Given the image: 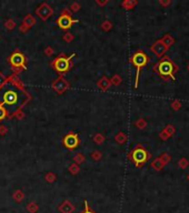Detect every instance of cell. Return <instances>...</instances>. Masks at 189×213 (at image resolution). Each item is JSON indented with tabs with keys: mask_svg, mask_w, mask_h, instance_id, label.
Listing matches in <instances>:
<instances>
[{
	"mask_svg": "<svg viewBox=\"0 0 189 213\" xmlns=\"http://www.w3.org/2000/svg\"><path fill=\"white\" fill-rule=\"evenodd\" d=\"M96 3H97V5H99V6H105L106 3H108V1H99V0H97V1H96Z\"/></svg>",
	"mask_w": 189,
	"mask_h": 213,
	"instance_id": "cell-35",
	"label": "cell"
},
{
	"mask_svg": "<svg viewBox=\"0 0 189 213\" xmlns=\"http://www.w3.org/2000/svg\"><path fill=\"white\" fill-rule=\"evenodd\" d=\"M101 29L103 30H105V31H108V30H110L111 29V23H110V21H103V23H101Z\"/></svg>",
	"mask_w": 189,
	"mask_h": 213,
	"instance_id": "cell-27",
	"label": "cell"
},
{
	"mask_svg": "<svg viewBox=\"0 0 189 213\" xmlns=\"http://www.w3.org/2000/svg\"><path fill=\"white\" fill-rule=\"evenodd\" d=\"M110 79H108L107 77H101L100 78V80L97 82V87L101 90V91H107L109 88H110Z\"/></svg>",
	"mask_w": 189,
	"mask_h": 213,
	"instance_id": "cell-12",
	"label": "cell"
},
{
	"mask_svg": "<svg viewBox=\"0 0 189 213\" xmlns=\"http://www.w3.org/2000/svg\"><path fill=\"white\" fill-rule=\"evenodd\" d=\"M5 27L8 29V30H12L15 27H16V22L14 21L12 19H8L5 21Z\"/></svg>",
	"mask_w": 189,
	"mask_h": 213,
	"instance_id": "cell-19",
	"label": "cell"
},
{
	"mask_svg": "<svg viewBox=\"0 0 189 213\" xmlns=\"http://www.w3.org/2000/svg\"><path fill=\"white\" fill-rule=\"evenodd\" d=\"M148 153L147 151L141 147H137L129 153V159L132 161L137 166H140L148 160Z\"/></svg>",
	"mask_w": 189,
	"mask_h": 213,
	"instance_id": "cell-6",
	"label": "cell"
},
{
	"mask_svg": "<svg viewBox=\"0 0 189 213\" xmlns=\"http://www.w3.org/2000/svg\"><path fill=\"white\" fill-rule=\"evenodd\" d=\"M120 81H121V80H120L119 76H114V77H112V79L110 80V82L114 83V84H119Z\"/></svg>",
	"mask_w": 189,
	"mask_h": 213,
	"instance_id": "cell-30",
	"label": "cell"
},
{
	"mask_svg": "<svg viewBox=\"0 0 189 213\" xmlns=\"http://www.w3.org/2000/svg\"><path fill=\"white\" fill-rule=\"evenodd\" d=\"M153 52H155L156 55H161L162 53H164L165 50H166V47H165L162 43H160V42H157V43L153 44Z\"/></svg>",
	"mask_w": 189,
	"mask_h": 213,
	"instance_id": "cell-14",
	"label": "cell"
},
{
	"mask_svg": "<svg viewBox=\"0 0 189 213\" xmlns=\"http://www.w3.org/2000/svg\"><path fill=\"white\" fill-rule=\"evenodd\" d=\"M94 141L96 144H103V141H105V137H103L101 133H97V134H94Z\"/></svg>",
	"mask_w": 189,
	"mask_h": 213,
	"instance_id": "cell-18",
	"label": "cell"
},
{
	"mask_svg": "<svg viewBox=\"0 0 189 213\" xmlns=\"http://www.w3.org/2000/svg\"><path fill=\"white\" fill-rule=\"evenodd\" d=\"M44 55H51L53 53V49L51 47H47L46 49L44 50Z\"/></svg>",
	"mask_w": 189,
	"mask_h": 213,
	"instance_id": "cell-32",
	"label": "cell"
},
{
	"mask_svg": "<svg viewBox=\"0 0 189 213\" xmlns=\"http://www.w3.org/2000/svg\"><path fill=\"white\" fill-rule=\"evenodd\" d=\"M122 139H124V134H122V132H120L119 136L115 137V140H116V141H118L119 143H124V140H122Z\"/></svg>",
	"mask_w": 189,
	"mask_h": 213,
	"instance_id": "cell-33",
	"label": "cell"
},
{
	"mask_svg": "<svg viewBox=\"0 0 189 213\" xmlns=\"http://www.w3.org/2000/svg\"><path fill=\"white\" fill-rule=\"evenodd\" d=\"M70 10V12H77L79 9H80V3L79 2H74L70 5V7L68 8Z\"/></svg>",
	"mask_w": 189,
	"mask_h": 213,
	"instance_id": "cell-25",
	"label": "cell"
},
{
	"mask_svg": "<svg viewBox=\"0 0 189 213\" xmlns=\"http://www.w3.org/2000/svg\"><path fill=\"white\" fill-rule=\"evenodd\" d=\"M158 72L164 77H168L172 73V64L169 61H162L158 64Z\"/></svg>",
	"mask_w": 189,
	"mask_h": 213,
	"instance_id": "cell-10",
	"label": "cell"
},
{
	"mask_svg": "<svg viewBox=\"0 0 189 213\" xmlns=\"http://www.w3.org/2000/svg\"><path fill=\"white\" fill-rule=\"evenodd\" d=\"M56 174L55 173H52V172H49V173H47V174L44 175V180L47 181V182L49 183H52L53 181H56Z\"/></svg>",
	"mask_w": 189,
	"mask_h": 213,
	"instance_id": "cell-20",
	"label": "cell"
},
{
	"mask_svg": "<svg viewBox=\"0 0 189 213\" xmlns=\"http://www.w3.org/2000/svg\"><path fill=\"white\" fill-rule=\"evenodd\" d=\"M62 39H64L66 42H70V41H72V40H74V35H72V33H70V32H67L66 35L62 37Z\"/></svg>",
	"mask_w": 189,
	"mask_h": 213,
	"instance_id": "cell-28",
	"label": "cell"
},
{
	"mask_svg": "<svg viewBox=\"0 0 189 213\" xmlns=\"http://www.w3.org/2000/svg\"><path fill=\"white\" fill-rule=\"evenodd\" d=\"M32 97L25 84L15 73L7 77V82L0 88V105L6 109L8 118L19 110H23Z\"/></svg>",
	"mask_w": 189,
	"mask_h": 213,
	"instance_id": "cell-1",
	"label": "cell"
},
{
	"mask_svg": "<svg viewBox=\"0 0 189 213\" xmlns=\"http://www.w3.org/2000/svg\"><path fill=\"white\" fill-rule=\"evenodd\" d=\"M131 63L136 67L137 69V76H136V81H135V87L138 86V77H139V71L142 67H145L148 62V57L146 55V53L142 51H137L135 52L130 58Z\"/></svg>",
	"mask_w": 189,
	"mask_h": 213,
	"instance_id": "cell-5",
	"label": "cell"
},
{
	"mask_svg": "<svg viewBox=\"0 0 189 213\" xmlns=\"http://www.w3.org/2000/svg\"><path fill=\"white\" fill-rule=\"evenodd\" d=\"M58 210L60 211L61 213H72L76 210V208H75V205H72L68 200H66V201H64V202L59 205Z\"/></svg>",
	"mask_w": 189,
	"mask_h": 213,
	"instance_id": "cell-11",
	"label": "cell"
},
{
	"mask_svg": "<svg viewBox=\"0 0 189 213\" xmlns=\"http://www.w3.org/2000/svg\"><path fill=\"white\" fill-rule=\"evenodd\" d=\"M7 61L15 75H18L20 72L27 70V57L19 49L14 50L7 58Z\"/></svg>",
	"mask_w": 189,
	"mask_h": 213,
	"instance_id": "cell-3",
	"label": "cell"
},
{
	"mask_svg": "<svg viewBox=\"0 0 189 213\" xmlns=\"http://www.w3.org/2000/svg\"><path fill=\"white\" fill-rule=\"evenodd\" d=\"M27 210L30 213H36L37 211H38V205H37L35 202H31L27 205Z\"/></svg>",
	"mask_w": 189,
	"mask_h": 213,
	"instance_id": "cell-21",
	"label": "cell"
},
{
	"mask_svg": "<svg viewBox=\"0 0 189 213\" xmlns=\"http://www.w3.org/2000/svg\"><path fill=\"white\" fill-rule=\"evenodd\" d=\"M83 204H85V209H83V211H81L80 213H96L94 210H92V209H90V207H89L88 201H87V200H85Z\"/></svg>",
	"mask_w": 189,
	"mask_h": 213,
	"instance_id": "cell-26",
	"label": "cell"
},
{
	"mask_svg": "<svg viewBox=\"0 0 189 213\" xmlns=\"http://www.w3.org/2000/svg\"><path fill=\"white\" fill-rule=\"evenodd\" d=\"M5 119H8V113L2 105H0V121H2Z\"/></svg>",
	"mask_w": 189,
	"mask_h": 213,
	"instance_id": "cell-23",
	"label": "cell"
},
{
	"mask_svg": "<svg viewBox=\"0 0 189 213\" xmlns=\"http://www.w3.org/2000/svg\"><path fill=\"white\" fill-rule=\"evenodd\" d=\"M79 143H80V140H79V137L76 132H70L66 133L62 138V144L64 147L68 150H75L76 148L79 147Z\"/></svg>",
	"mask_w": 189,
	"mask_h": 213,
	"instance_id": "cell-7",
	"label": "cell"
},
{
	"mask_svg": "<svg viewBox=\"0 0 189 213\" xmlns=\"http://www.w3.org/2000/svg\"><path fill=\"white\" fill-rule=\"evenodd\" d=\"M76 55V53H71L70 55H66L64 52L59 53L51 62L50 67L59 75V77H64L67 72L72 68V58Z\"/></svg>",
	"mask_w": 189,
	"mask_h": 213,
	"instance_id": "cell-2",
	"label": "cell"
},
{
	"mask_svg": "<svg viewBox=\"0 0 189 213\" xmlns=\"http://www.w3.org/2000/svg\"><path fill=\"white\" fill-rule=\"evenodd\" d=\"M51 88L53 89V91H56L58 94H62L70 88V83L64 77H58L57 79L53 80Z\"/></svg>",
	"mask_w": 189,
	"mask_h": 213,
	"instance_id": "cell-8",
	"label": "cell"
},
{
	"mask_svg": "<svg viewBox=\"0 0 189 213\" xmlns=\"http://www.w3.org/2000/svg\"><path fill=\"white\" fill-rule=\"evenodd\" d=\"M68 170H69V172L71 173V174L75 175V174H77L78 172H79V170H80V169H79V166H78V164L72 163L71 166H69V169H68Z\"/></svg>",
	"mask_w": 189,
	"mask_h": 213,
	"instance_id": "cell-22",
	"label": "cell"
},
{
	"mask_svg": "<svg viewBox=\"0 0 189 213\" xmlns=\"http://www.w3.org/2000/svg\"><path fill=\"white\" fill-rule=\"evenodd\" d=\"M6 82H7V77H6L3 73H1V72H0V88H1V87H2Z\"/></svg>",
	"mask_w": 189,
	"mask_h": 213,
	"instance_id": "cell-29",
	"label": "cell"
},
{
	"mask_svg": "<svg viewBox=\"0 0 189 213\" xmlns=\"http://www.w3.org/2000/svg\"><path fill=\"white\" fill-rule=\"evenodd\" d=\"M52 14H53L52 8H51L47 2H42L41 5L36 9V14L42 20V21H46L47 19H49L50 17L52 16Z\"/></svg>",
	"mask_w": 189,
	"mask_h": 213,
	"instance_id": "cell-9",
	"label": "cell"
},
{
	"mask_svg": "<svg viewBox=\"0 0 189 213\" xmlns=\"http://www.w3.org/2000/svg\"><path fill=\"white\" fill-rule=\"evenodd\" d=\"M22 23L25 26H27V27L30 29V28L36 23V19L33 18L32 14H27V16L23 18V20H22Z\"/></svg>",
	"mask_w": 189,
	"mask_h": 213,
	"instance_id": "cell-13",
	"label": "cell"
},
{
	"mask_svg": "<svg viewBox=\"0 0 189 213\" xmlns=\"http://www.w3.org/2000/svg\"><path fill=\"white\" fill-rule=\"evenodd\" d=\"M74 160H75V163L79 166V164H81V163H83V162H85L86 158H85V155L81 154V153H77V154L74 157Z\"/></svg>",
	"mask_w": 189,
	"mask_h": 213,
	"instance_id": "cell-16",
	"label": "cell"
},
{
	"mask_svg": "<svg viewBox=\"0 0 189 213\" xmlns=\"http://www.w3.org/2000/svg\"><path fill=\"white\" fill-rule=\"evenodd\" d=\"M56 22H57V25H58V27L60 29H62V30H69L70 28L72 27V25L74 23H78L79 20L72 18V14L70 12V10L68 8H66L61 11L60 16L57 18Z\"/></svg>",
	"mask_w": 189,
	"mask_h": 213,
	"instance_id": "cell-4",
	"label": "cell"
},
{
	"mask_svg": "<svg viewBox=\"0 0 189 213\" xmlns=\"http://www.w3.org/2000/svg\"><path fill=\"white\" fill-rule=\"evenodd\" d=\"M19 30L21 31V32H27V31L29 30V28H28L27 26L23 25V23H21V26L19 27Z\"/></svg>",
	"mask_w": 189,
	"mask_h": 213,
	"instance_id": "cell-34",
	"label": "cell"
},
{
	"mask_svg": "<svg viewBox=\"0 0 189 213\" xmlns=\"http://www.w3.org/2000/svg\"><path fill=\"white\" fill-rule=\"evenodd\" d=\"M23 198H25V195H23V192L21 190H17L14 193V199L16 200L17 202H21L22 200H23Z\"/></svg>",
	"mask_w": 189,
	"mask_h": 213,
	"instance_id": "cell-17",
	"label": "cell"
},
{
	"mask_svg": "<svg viewBox=\"0 0 189 213\" xmlns=\"http://www.w3.org/2000/svg\"><path fill=\"white\" fill-rule=\"evenodd\" d=\"M7 132H8V128L3 125H0V134H1V136H5Z\"/></svg>",
	"mask_w": 189,
	"mask_h": 213,
	"instance_id": "cell-31",
	"label": "cell"
},
{
	"mask_svg": "<svg viewBox=\"0 0 189 213\" xmlns=\"http://www.w3.org/2000/svg\"><path fill=\"white\" fill-rule=\"evenodd\" d=\"M14 118H16V119H18V120L23 119V118H25V112H23V110H19V111H17V112H15V113H12L8 119H14Z\"/></svg>",
	"mask_w": 189,
	"mask_h": 213,
	"instance_id": "cell-15",
	"label": "cell"
},
{
	"mask_svg": "<svg viewBox=\"0 0 189 213\" xmlns=\"http://www.w3.org/2000/svg\"><path fill=\"white\" fill-rule=\"evenodd\" d=\"M91 158H92V160H94V161H99L103 158V154H101V152H99L97 150H94V152L91 153Z\"/></svg>",
	"mask_w": 189,
	"mask_h": 213,
	"instance_id": "cell-24",
	"label": "cell"
}]
</instances>
